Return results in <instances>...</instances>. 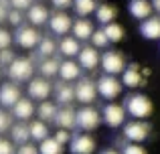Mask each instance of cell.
<instances>
[{"instance_id": "1", "label": "cell", "mask_w": 160, "mask_h": 154, "mask_svg": "<svg viewBox=\"0 0 160 154\" xmlns=\"http://www.w3.org/2000/svg\"><path fill=\"white\" fill-rule=\"evenodd\" d=\"M124 107H126V114L132 116V120H146L152 116V110H154L152 102L144 93H132L126 99Z\"/></svg>"}, {"instance_id": "2", "label": "cell", "mask_w": 160, "mask_h": 154, "mask_svg": "<svg viewBox=\"0 0 160 154\" xmlns=\"http://www.w3.org/2000/svg\"><path fill=\"white\" fill-rule=\"evenodd\" d=\"M35 73V63L28 57H16L6 69V75L12 79V83H24L31 81Z\"/></svg>"}, {"instance_id": "3", "label": "cell", "mask_w": 160, "mask_h": 154, "mask_svg": "<svg viewBox=\"0 0 160 154\" xmlns=\"http://www.w3.org/2000/svg\"><path fill=\"white\" fill-rule=\"evenodd\" d=\"M95 85H98V95H102L103 99H108V102H113V99H118L122 95V87H124V83H122V79H118L116 75H99L98 81H95Z\"/></svg>"}, {"instance_id": "4", "label": "cell", "mask_w": 160, "mask_h": 154, "mask_svg": "<svg viewBox=\"0 0 160 154\" xmlns=\"http://www.w3.org/2000/svg\"><path fill=\"white\" fill-rule=\"evenodd\" d=\"M102 122V114L93 106H81L77 110V128L81 132H93Z\"/></svg>"}, {"instance_id": "5", "label": "cell", "mask_w": 160, "mask_h": 154, "mask_svg": "<svg viewBox=\"0 0 160 154\" xmlns=\"http://www.w3.org/2000/svg\"><path fill=\"white\" fill-rule=\"evenodd\" d=\"M41 39H43L41 32L37 31V27H32V24H22V27H18L16 32H14V43L18 45V47L27 49V51L39 47Z\"/></svg>"}, {"instance_id": "6", "label": "cell", "mask_w": 160, "mask_h": 154, "mask_svg": "<svg viewBox=\"0 0 160 154\" xmlns=\"http://www.w3.org/2000/svg\"><path fill=\"white\" fill-rule=\"evenodd\" d=\"M98 97V85H95L93 79L83 77L77 79L75 83V102H79L81 106H91Z\"/></svg>"}, {"instance_id": "7", "label": "cell", "mask_w": 160, "mask_h": 154, "mask_svg": "<svg viewBox=\"0 0 160 154\" xmlns=\"http://www.w3.org/2000/svg\"><path fill=\"white\" fill-rule=\"evenodd\" d=\"M102 69H103V73L106 75H122V73L126 71V59H124V55H122L120 51H106L102 55Z\"/></svg>"}, {"instance_id": "8", "label": "cell", "mask_w": 160, "mask_h": 154, "mask_svg": "<svg viewBox=\"0 0 160 154\" xmlns=\"http://www.w3.org/2000/svg\"><path fill=\"white\" fill-rule=\"evenodd\" d=\"M126 116L128 114H126L124 106H120V103H116V102H109L102 110V122L109 128H120V126L126 124Z\"/></svg>"}, {"instance_id": "9", "label": "cell", "mask_w": 160, "mask_h": 154, "mask_svg": "<svg viewBox=\"0 0 160 154\" xmlns=\"http://www.w3.org/2000/svg\"><path fill=\"white\" fill-rule=\"evenodd\" d=\"M27 93L32 102H39V103L47 102L49 95L53 93V85H51V81L45 79V77H32L27 85Z\"/></svg>"}, {"instance_id": "10", "label": "cell", "mask_w": 160, "mask_h": 154, "mask_svg": "<svg viewBox=\"0 0 160 154\" xmlns=\"http://www.w3.org/2000/svg\"><path fill=\"white\" fill-rule=\"evenodd\" d=\"M148 136H150V126L144 120H132V122L124 124V138L128 142L142 144Z\"/></svg>"}, {"instance_id": "11", "label": "cell", "mask_w": 160, "mask_h": 154, "mask_svg": "<svg viewBox=\"0 0 160 154\" xmlns=\"http://www.w3.org/2000/svg\"><path fill=\"white\" fill-rule=\"evenodd\" d=\"M71 154H93L95 152V138L87 132H79L71 138L69 142Z\"/></svg>"}, {"instance_id": "12", "label": "cell", "mask_w": 160, "mask_h": 154, "mask_svg": "<svg viewBox=\"0 0 160 154\" xmlns=\"http://www.w3.org/2000/svg\"><path fill=\"white\" fill-rule=\"evenodd\" d=\"M49 27H51V31L55 35L67 37L71 32V28H73V20H71V16L67 14V12L57 10V12H53L51 18H49Z\"/></svg>"}, {"instance_id": "13", "label": "cell", "mask_w": 160, "mask_h": 154, "mask_svg": "<svg viewBox=\"0 0 160 154\" xmlns=\"http://www.w3.org/2000/svg\"><path fill=\"white\" fill-rule=\"evenodd\" d=\"M55 124L61 130H75L77 128V110L71 106H61L57 112V118H55Z\"/></svg>"}, {"instance_id": "14", "label": "cell", "mask_w": 160, "mask_h": 154, "mask_svg": "<svg viewBox=\"0 0 160 154\" xmlns=\"http://www.w3.org/2000/svg\"><path fill=\"white\" fill-rule=\"evenodd\" d=\"M22 97L18 83H2L0 85V106L2 107H14L18 99Z\"/></svg>"}, {"instance_id": "15", "label": "cell", "mask_w": 160, "mask_h": 154, "mask_svg": "<svg viewBox=\"0 0 160 154\" xmlns=\"http://www.w3.org/2000/svg\"><path fill=\"white\" fill-rule=\"evenodd\" d=\"M79 61L77 63L81 65V69H85V71H93L95 67H98L99 63H102V57H99V51L93 47V45H87V47H81V51H79Z\"/></svg>"}, {"instance_id": "16", "label": "cell", "mask_w": 160, "mask_h": 154, "mask_svg": "<svg viewBox=\"0 0 160 154\" xmlns=\"http://www.w3.org/2000/svg\"><path fill=\"white\" fill-rule=\"evenodd\" d=\"M59 79L65 83H71V81H77L81 79V65L73 59H65L61 61V67H59Z\"/></svg>"}, {"instance_id": "17", "label": "cell", "mask_w": 160, "mask_h": 154, "mask_svg": "<svg viewBox=\"0 0 160 154\" xmlns=\"http://www.w3.org/2000/svg\"><path fill=\"white\" fill-rule=\"evenodd\" d=\"M53 91H55V103H59V106H71L75 102V85H71V83L59 81L53 87Z\"/></svg>"}, {"instance_id": "18", "label": "cell", "mask_w": 160, "mask_h": 154, "mask_svg": "<svg viewBox=\"0 0 160 154\" xmlns=\"http://www.w3.org/2000/svg\"><path fill=\"white\" fill-rule=\"evenodd\" d=\"M128 10H130V14H132L134 18L142 22V20H146V18L152 16L154 8H152V2H150V0H130Z\"/></svg>"}, {"instance_id": "19", "label": "cell", "mask_w": 160, "mask_h": 154, "mask_svg": "<svg viewBox=\"0 0 160 154\" xmlns=\"http://www.w3.org/2000/svg\"><path fill=\"white\" fill-rule=\"evenodd\" d=\"M12 114H14V118L18 120V122H27V120H31L32 116L37 114L35 102H32L31 97H20L18 103L12 107Z\"/></svg>"}, {"instance_id": "20", "label": "cell", "mask_w": 160, "mask_h": 154, "mask_svg": "<svg viewBox=\"0 0 160 154\" xmlns=\"http://www.w3.org/2000/svg\"><path fill=\"white\" fill-rule=\"evenodd\" d=\"M122 83H124V87H130V89L144 85V75L140 73V65L138 63L128 65L126 71L122 73Z\"/></svg>"}, {"instance_id": "21", "label": "cell", "mask_w": 160, "mask_h": 154, "mask_svg": "<svg viewBox=\"0 0 160 154\" xmlns=\"http://www.w3.org/2000/svg\"><path fill=\"white\" fill-rule=\"evenodd\" d=\"M140 35L148 41H160V16H150V18L140 22Z\"/></svg>"}, {"instance_id": "22", "label": "cell", "mask_w": 160, "mask_h": 154, "mask_svg": "<svg viewBox=\"0 0 160 154\" xmlns=\"http://www.w3.org/2000/svg\"><path fill=\"white\" fill-rule=\"evenodd\" d=\"M79 51H81V41H77L73 35H67V37H61L59 41V53H61L65 59H71V57H77Z\"/></svg>"}, {"instance_id": "23", "label": "cell", "mask_w": 160, "mask_h": 154, "mask_svg": "<svg viewBox=\"0 0 160 154\" xmlns=\"http://www.w3.org/2000/svg\"><path fill=\"white\" fill-rule=\"evenodd\" d=\"M49 18H51V14H49L47 6H43V4H32L31 8L27 10V20L32 24V27H41V24H47Z\"/></svg>"}, {"instance_id": "24", "label": "cell", "mask_w": 160, "mask_h": 154, "mask_svg": "<svg viewBox=\"0 0 160 154\" xmlns=\"http://www.w3.org/2000/svg\"><path fill=\"white\" fill-rule=\"evenodd\" d=\"M71 32H73V37L77 41H89L91 35L95 32V28H93V22H91V20L77 18V20H73V28H71Z\"/></svg>"}, {"instance_id": "25", "label": "cell", "mask_w": 160, "mask_h": 154, "mask_svg": "<svg viewBox=\"0 0 160 154\" xmlns=\"http://www.w3.org/2000/svg\"><path fill=\"white\" fill-rule=\"evenodd\" d=\"M10 140L16 144V146L31 142V126L24 124V122L12 124V128H10Z\"/></svg>"}, {"instance_id": "26", "label": "cell", "mask_w": 160, "mask_h": 154, "mask_svg": "<svg viewBox=\"0 0 160 154\" xmlns=\"http://www.w3.org/2000/svg\"><path fill=\"white\" fill-rule=\"evenodd\" d=\"M57 112H59V106L51 99H47V102H41L37 106V118L43 120V122H55Z\"/></svg>"}, {"instance_id": "27", "label": "cell", "mask_w": 160, "mask_h": 154, "mask_svg": "<svg viewBox=\"0 0 160 154\" xmlns=\"http://www.w3.org/2000/svg\"><path fill=\"white\" fill-rule=\"evenodd\" d=\"M116 16H118V8L112 6V4H99L98 8H95V18H98L99 24H109V22H116Z\"/></svg>"}, {"instance_id": "28", "label": "cell", "mask_w": 160, "mask_h": 154, "mask_svg": "<svg viewBox=\"0 0 160 154\" xmlns=\"http://www.w3.org/2000/svg\"><path fill=\"white\" fill-rule=\"evenodd\" d=\"M59 67H61V61L57 57H47L39 63V71H41V77L45 79H53L55 75H59Z\"/></svg>"}, {"instance_id": "29", "label": "cell", "mask_w": 160, "mask_h": 154, "mask_svg": "<svg viewBox=\"0 0 160 154\" xmlns=\"http://www.w3.org/2000/svg\"><path fill=\"white\" fill-rule=\"evenodd\" d=\"M31 140H35V142H43V140L49 138V134H51V130H49L47 122H43V120H32L31 124Z\"/></svg>"}, {"instance_id": "30", "label": "cell", "mask_w": 160, "mask_h": 154, "mask_svg": "<svg viewBox=\"0 0 160 154\" xmlns=\"http://www.w3.org/2000/svg\"><path fill=\"white\" fill-rule=\"evenodd\" d=\"M98 0H73V10L79 18H87L89 14H95Z\"/></svg>"}, {"instance_id": "31", "label": "cell", "mask_w": 160, "mask_h": 154, "mask_svg": "<svg viewBox=\"0 0 160 154\" xmlns=\"http://www.w3.org/2000/svg\"><path fill=\"white\" fill-rule=\"evenodd\" d=\"M37 51H39V55L43 57V59H47V57H55V53L59 51V43H55L51 37H43L39 43V47H37Z\"/></svg>"}, {"instance_id": "32", "label": "cell", "mask_w": 160, "mask_h": 154, "mask_svg": "<svg viewBox=\"0 0 160 154\" xmlns=\"http://www.w3.org/2000/svg\"><path fill=\"white\" fill-rule=\"evenodd\" d=\"M65 152V146L59 144L53 136H49L47 140L39 142V154H63Z\"/></svg>"}, {"instance_id": "33", "label": "cell", "mask_w": 160, "mask_h": 154, "mask_svg": "<svg viewBox=\"0 0 160 154\" xmlns=\"http://www.w3.org/2000/svg\"><path fill=\"white\" fill-rule=\"evenodd\" d=\"M103 32H106V37H108L109 43H120V41L124 39V35H126L124 27H122V24H118V22L106 24V27H103Z\"/></svg>"}, {"instance_id": "34", "label": "cell", "mask_w": 160, "mask_h": 154, "mask_svg": "<svg viewBox=\"0 0 160 154\" xmlns=\"http://www.w3.org/2000/svg\"><path fill=\"white\" fill-rule=\"evenodd\" d=\"M91 45H93L95 49H106V47H109V41H108V37H106V32H103V28H99V31H95L93 35H91Z\"/></svg>"}, {"instance_id": "35", "label": "cell", "mask_w": 160, "mask_h": 154, "mask_svg": "<svg viewBox=\"0 0 160 154\" xmlns=\"http://www.w3.org/2000/svg\"><path fill=\"white\" fill-rule=\"evenodd\" d=\"M8 22L12 24V27H22V22H24V14H22V10H16V8H10L8 10Z\"/></svg>"}, {"instance_id": "36", "label": "cell", "mask_w": 160, "mask_h": 154, "mask_svg": "<svg viewBox=\"0 0 160 154\" xmlns=\"http://www.w3.org/2000/svg\"><path fill=\"white\" fill-rule=\"evenodd\" d=\"M14 59H16V53L12 51V49H2V51H0V67L8 69V65H10Z\"/></svg>"}, {"instance_id": "37", "label": "cell", "mask_w": 160, "mask_h": 154, "mask_svg": "<svg viewBox=\"0 0 160 154\" xmlns=\"http://www.w3.org/2000/svg\"><path fill=\"white\" fill-rule=\"evenodd\" d=\"M12 41H14V35H10L6 28L0 27V51H2V49H10Z\"/></svg>"}, {"instance_id": "38", "label": "cell", "mask_w": 160, "mask_h": 154, "mask_svg": "<svg viewBox=\"0 0 160 154\" xmlns=\"http://www.w3.org/2000/svg\"><path fill=\"white\" fill-rule=\"evenodd\" d=\"M0 154H16V144L0 136Z\"/></svg>"}, {"instance_id": "39", "label": "cell", "mask_w": 160, "mask_h": 154, "mask_svg": "<svg viewBox=\"0 0 160 154\" xmlns=\"http://www.w3.org/2000/svg\"><path fill=\"white\" fill-rule=\"evenodd\" d=\"M122 154H148L146 148L142 144H134V142H128L124 148H122Z\"/></svg>"}, {"instance_id": "40", "label": "cell", "mask_w": 160, "mask_h": 154, "mask_svg": "<svg viewBox=\"0 0 160 154\" xmlns=\"http://www.w3.org/2000/svg\"><path fill=\"white\" fill-rule=\"evenodd\" d=\"M53 138L57 140L59 144H63V146H65V144H69V142H71V138H73V136H71V132H69V130H61V128H59V130L55 132Z\"/></svg>"}, {"instance_id": "41", "label": "cell", "mask_w": 160, "mask_h": 154, "mask_svg": "<svg viewBox=\"0 0 160 154\" xmlns=\"http://www.w3.org/2000/svg\"><path fill=\"white\" fill-rule=\"evenodd\" d=\"M12 128V122H10V116L6 114V112L0 110V136L4 134V132H8Z\"/></svg>"}, {"instance_id": "42", "label": "cell", "mask_w": 160, "mask_h": 154, "mask_svg": "<svg viewBox=\"0 0 160 154\" xmlns=\"http://www.w3.org/2000/svg\"><path fill=\"white\" fill-rule=\"evenodd\" d=\"M32 0H10V8H16V10H28V8L32 6Z\"/></svg>"}, {"instance_id": "43", "label": "cell", "mask_w": 160, "mask_h": 154, "mask_svg": "<svg viewBox=\"0 0 160 154\" xmlns=\"http://www.w3.org/2000/svg\"><path fill=\"white\" fill-rule=\"evenodd\" d=\"M16 154H39V146H35V144H31V142L20 144V146L16 148Z\"/></svg>"}, {"instance_id": "44", "label": "cell", "mask_w": 160, "mask_h": 154, "mask_svg": "<svg viewBox=\"0 0 160 154\" xmlns=\"http://www.w3.org/2000/svg\"><path fill=\"white\" fill-rule=\"evenodd\" d=\"M8 6H10V0H0V22L8 18Z\"/></svg>"}, {"instance_id": "45", "label": "cell", "mask_w": 160, "mask_h": 154, "mask_svg": "<svg viewBox=\"0 0 160 154\" xmlns=\"http://www.w3.org/2000/svg\"><path fill=\"white\" fill-rule=\"evenodd\" d=\"M51 2L57 10H67L69 6H73V0H51Z\"/></svg>"}, {"instance_id": "46", "label": "cell", "mask_w": 160, "mask_h": 154, "mask_svg": "<svg viewBox=\"0 0 160 154\" xmlns=\"http://www.w3.org/2000/svg\"><path fill=\"white\" fill-rule=\"evenodd\" d=\"M152 8H154V12L160 16V0H152Z\"/></svg>"}, {"instance_id": "47", "label": "cell", "mask_w": 160, "mask_h": 154, "mask_svg": "<svg viewBox=\"0 0 160 154\" xmlns=\"http://www.w3.org/2000/svg\"><path fill=\"white\" fill-rule=\"evenodd\" d=\"M99 154H122V152L113 150V148H108V150H103V152H99Z\"/></svg>"}, {"instance_id": "48", "label": "cell", "mask_w": 160, "mask_h": 154, "mask_svg": "<svg viewBox=\"0 0 160 154\" xmlns=\"http://www.w3.org/2000/svg\"><path fill=\"white\" fill-rule=\"evenodd\" d=\"M99 2H103V0H99Z\"/></svg>"}]
</instances>
